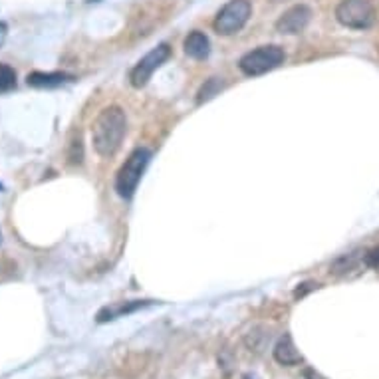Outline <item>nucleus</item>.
Returning a JSON list of instances; mask_svg holds the SVG:
<instances>
[{
    "label": "nucleus",
    "instance_id": "18",
    "mask_svg": "<svg viewBox=\"0 0 379 379\" xmlns=\"http://www.w3.org/2000/svg\"><path fill=\"white\" fill-rule=\"evenodd\" d=\"M304 375H306L308 379H322L320 375H318V373H314V371H310V369H308V371H306Z\"/></svg>",
    "mask_w": 379,
    "mask_h": 379
},
{
    "label": "nucleus",
    "instance_id": "2",
    "mask_svg": "<svg viewBox=\"0 0 379 379\" xmlns=\"http://www.w3.org/2000/svg\"><path fill=\"white\" fill-rule=\"evenodd\" d=\"M151 161V151L147 147H138L129 157L126 163L121 165V169L117 171L115 177V191L117 195L124 197V199H131L133 193L138 191V185L143 177L145 167Z\"/></svg>",
    "mask_w": 379,
    "mask_h": 379
},
{
    "label": "nucleus",
    "instance_id": "15",
    "mask_svg": "<svg viewBox=\"0 0 379 379\" xmlns=\"http://www.w3.org/2000/svg\"><path fill=\"white\" fill-rule=\"evenodd\" d=\"M14 88H16V72L6 64H0V93L11 92Z\"/></svg>",
    "mask_w": 379,
    "mask_h": 379
},
{
    "label": "nucleus",
    "instance_id": "13",
    "mask_svg": "<svg viewBox=\"0 0 379 379\" xmlns=\"http://www.w3.org/2000/svg\"><path fill=\"white\" fill-rule=\"evenodd\" d=\"M222 86H225V84H222L220 78H211V80L205 81V84L201 86L199 93H197V104H205L208 100H213V98L222 90Z\"/></svg>",
    "mask_w": 379,
    "mask_h": 379
},
{
    "label": "nucleus",
    "instance_id": "5",
    "mask_svg": "<svg viewBox=\"0 0 379 379\" xmlns=\"http://www.w3.org/2000/svg\"><path fill=\"white\" fill-rule=\"evenodd\" d=\"M251 14H253V4L248 0H230L218 11L213 26L218 34L232 36L246 26Z\"/></svg>",
    "mask_w": 379,
    "mask_h": 379
},
{
    "label": "nucleus",
    "instance_id": "12",
    "mask_svg": "<svg viewBox=\"0 0 379 379\" xmlns=\"http://www.w3.org/2000/svg\"><path fill=\"white\" fill-rule=\"evenodd\" d=\"M69 165H81L84 161V143H81V133L74 131L68 139V149H66Z\"/></svg>",
    "mask_w": 379,
    "mask_h": 379
},
{
    "label": "nucleus",
    "instance_id": "22",
    "mask_svg": "<svg viewBox=\"0 0 379 379\" xmlns=\"http://www.w3.org/2000/svg\"><path fill=\"white\" fill-rule=\"evenodd\" d=\"M244 379H251V378H244Z\"/></svg>",
    "mask_w": 379,
    "mask_h": 379
},
{
    "label": "nucleus",
    "instance_id": "6",
    "mask_svg": "<svg viewBox=\"0 0 379 379\" xmlns=\"http://www.w3.org/2000/svg\"><path fill=\"white\" fill-rule=\"evenodd\" d=\"M171 56V48L169 44H159V46H155L151 52H147L145 56L139 60L138 64L131 68L129 72V81H131V86L133 88H143V86H147V81L151 80V76H153V72L155 69H159L169 60Z\"/></svg>",
    "mask_w": 379,
    "mask_h": 379
},
{
    "label": "nucleus",
    "instance_id": "11",
    "mask_svg": "<svg viewBox=\"0 0 379 379\" xmlns=\"http://www.w3.org/2000/svg\"><path fill=\"white\" fill-rule=\"evenodd\" d=\"M151 302H141V300H131V302H126V304H114V306H105L98 314V322H109V320H115V318H121V316H127V314H133L139 308H145L149 306Z\"/></svg>",
    "mask_w": 379,
    "mask_h": 379
},
{
    "label": "nucleus",
    "instance_id": "16",
    "mask_svg": "<svg viewBox=\"0 0 379 379\" xmlns=\"http://www.w3.org/2000/svg\"><path fill=\"white\" fill-rule=\"evenodd\" d=\"M364 260H366V266H369V268H379V244L375 248H371L369 253H366Z\"/></svg>",
    "mask_w": 379,
    "mask_h": 379
},
{
    "label": "nucleus",
    "instance_id": "9",
    "mask_svg": "<svg viewBox=\"0 0 379 379\" xmlns=\"http://www.w3.org/2000/svg\"><path fill=\"white\" fill-rule=\"evenodd\" d=\"M74 80V76L69 74H64V72H32L28 74V86L32 88H58L62 84H68V81Z\"/></svg>",
    "mask_w": 379,
    "mask_h": 379
},
{
    "label": "nucleus",
    "instance_id": "1",
    "mask_svg": "<svg viewBox=\"0 0 379 379\" xmlns=\"http://www.w3.org/2000/svg\"><path fill=\"white\" fill-rule=\"evenodd\" d=\"M127 131V117L126 112L119 105H109L100 112L95 117L92 127V141L93 149L98 151L102 157H112L115 155Z\"/></svg>",
    "mask_w": 379,
    "mask_h": 379
},
{
    "label": "nucleus",
    "instance_id": "19",
    "mask_svg": "<svg viewBox=\"0 0 379 379\" xmlns=\"http://www.w3.org/2000/svg\"><path fill=\"white\" fill-rule=\"evenodd\" d=\"M270 2H284V0H270Z\"/></svg>",
    "mask_w": 379,
    "mask_h": 379
},
{
    "label": "nucleus",
    "instance_id": "14",
    "mask_svg": "<svg viewBox=\"0 0 379 379\" xmlns=\"http://www.w3.org/2000/svg\"><path fill=\"white\" fill-rule=\"evenodd\" d=\"M357 262H359V253L344 254V256H340V258L330 266V272H332V274H345V272L354 270Z\"/></svg>",
    "mask_w": 379,
    "mask_h": 379
},
{
    "label": "nucleus",
    "instance_id": "7",
    "mask_svg": "<svg viewBox=\"0 0 379 379\" xmlns=\"http://www.w3.org/2000/svg\"><path fill=\"white\" fill-rule=\"evenodd\" d=\"M312 20V11L310 6L306 4H296L292 8H288L278 20H276V30L280 34H300L306 30V26L310 24Z\"/></svg>",
    "mask_w": 379,
    "mask_h": 379
},
{
    "label": "nucleus",
    "instance_id": "21",
    "mask_svg": "<svg viewBox=\"0 0 379 379\" xmlns=\"http://www.w3.org/2000/svg\"><path fill=\"white\" fill-rule=\"evenodd\" d=\"M0 191H2V185H0Z\"/></svg>",
    "mask_w": 379,
    "mask_h": 379
},
{
    "label": "nucleus",
    "instance_id": "17",
    "mask_svg": "<svg viewBox=\"0 0 379 379\" xmlns=\"http://www.w3.org/2000/svg\"><path fill=\"white\" fill-rule=\"evenodd\" d=\"M6 34H8V28H6V24L0 22V48H2L4 40H6Z\"/></svg>",
    "mask_w": 379,
    "mask_h": 379
},
{
    "label": "nucleus",
    "instance_id": "4",
    "mask_svg": "<svg viewBox=\"0 0 379 379\" xmlns=\"http://www.w3.org/2000/svg\"><path fill=\"white\" fill-rule=\"evenodd\" d=\"M286 60L284 50L276 44H268V46H258L246 52L239 62V68L244 76H262L266 72H272L278 66H282Z\"/></svg>",
    "mask_w": 379,
    "mask_h": 379
},
{
    "label": "nucleus",
    "instance_id": "20",
    "mask_svg": "<svg viewBox=\"0 0 379 379\" xmlns=\"http://www.w3.org/2000/svg\"><path fill=\"white\" fill-rule=\"evenodd\" d=\"M0 242H2V232H0Z\"/></svg>",
    "mask_w": 379,
    "mask_h": 379
},
{
    "label": "nucleus",
    "instance_id": "8",
    "mask_svg": "<svg viewBox=\"0 0 379 379\" xmlns=\"http://www.w3.org/2000/svg\"><path fill=\"white\" fill-rule=\"evenodd\" d=\"M274 359L280 364V366H286V368H292V366H300L304 361V357L296 350V345L292 342V335L290 333H284L278 342H276L274 350Z\"/></svg>",
    "mask_w": 379,
    "mask_h": 379
},
{
    "label": "nucleus",
    "instance_id": "10",
    "mask_svg": "<svg viewBox=\"0 0 379 379\" xmlns=\"http://www.w3.org/2000/svg\"><path fill=\"white\" fill-rule=\"evenodd\" d=\"M185 54L195 60H205L211 52V42L205 32L201 30H193L191 34L185 38Z\"/></svg>",
    "mask_w": 379,
    "mask_h": 379
},
{
    "label": "nucleus",
    "instance_id": "3",
    "mask_svg": "<svg viewBox=\"0 0 379 379\" xmlns=\"http://www.w3.org/2000/svg\"><path fill=\"white\" fill-rule=\"evenodd\" d=\"M335 20L352 30H368L378 20L371 0H342L335 8Z\"/></svg>",
    "mask_w": 379,
    "mask_h": 379
}]
</instances>
